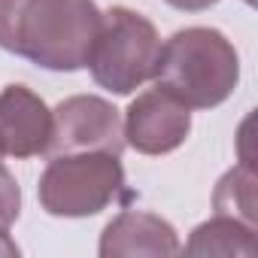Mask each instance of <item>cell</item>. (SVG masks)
<instances>
[{
    "label": "cell",
    "instance_id": "11",
    "mask_svg": "<svg viewBox=\"0 0 258 258\" xmlns=\"http://www.w3.org/2000/svg\"><path fill=\"white\" fill-rule=\"evenodd\" d=\"M22 210V188L16 176L0 164V231H10V225L19 219Z\"/></svg>",
    "mask_w": 258,
    "mask_h": 258
},
{
    "label": "cell",
    "instance_id": "1",
    "mask_svg": "<svg viewBox=\"0 0 258 258\" xmlns=\"http://www.w3.org/2000/svg\"><path fill=\"white\" fill-rule=\"evenodd\" d=\"M100 22L94 0H0V49L73 73L88 67Z\"/></svg>",
    "mask_w": 258,
    "mask_h": 258
},
{
    "label": "cell",
    "instance_id": "2",
    "mask_svg": "<svg viewBox=\"0 0 258 258\" xmlns=\"http://www.w3.org/2000/svg\"><path fill=\"white\" fill-rule=\"evenodd\" d=\"M152 79L188 109H213L234 94L240 58L225 34L213 28H185L161 43Z\"/></svg>",
    "mask_w": 258,
    "mask_h": 258
},
{
    "label": "cell",
    "instance_id": "12",
    "mask_svg": "<svg viewBox=\"0 0 258 258\" xmlns=\"http://www.w3.org/2000/svg\"><path fill=\"white\" fill-rule=\"evenodd\" d=\"M173 10H182V13H201V10H210L216 7L219 0H167Z\"/></svg>",
    "mask_w": 258,
    "mask_h": 258
},
{
    "label": "cell",
    "instance_id": "3",
    "mask_svg": "<svg viewBox=\"0 0 258 258\" xmlns=\"http://www.w3.org/2000/svg\"><path fill=\"white\" fill-rule=\"evenodd\" d=\"M158 55L161 40L155 25L134 10L112 7L103 13L88 67L100 88L112 94H131L152 79Z\"/></svg>",
    "mask_w": 258,
    "mask_h": 258
},
{
    "label": "cell",
    "instance_id": "13",
    "mask_svg": "<svg viewBox=\"0 0 258 258\" xmlns=\"http://www.w3.org/2000/svg\"><path fill=\"white\" fill-rule=\"evenodd\" d=\"M0 255H19V246L10 240L7 231H0Z\"/></svg>",
    "mask_w": 258,
    "mask_h": 258
},
{
    "label": "cell",
    "instance_id": "8",
    "mask_svg": "<svg viewBox=\"0 0 258 258\" xmlns=\"http://www.w3.org/2000/svg\"><path fill=\"white\" fill-rule=\"evenodd\" d=\"M179 237L173 225L155 213L124 210L118 213L100 234V255L103 258H127V255H179Z\"/></svg>",
    "mask_w": 258,
    "mask_h": 258
},
{
    "label": "cell",
    "instance_id": "6",
    "mask_svg": "<svg viewBox=\"0 0 258 258\" xmlns=\"http://www.w3.org/2000/svg\"><path fill=\"white\" fill-rule=\"evenodd\" d=\"M121 127L124 143L140 155H167L185 143L191 131V112L185 103L155 85L152 91H143L137 100H131Z\"/></svg>",
    "mask_w": 258,
    "mask_h": 258
},
{
    "label": "cell",
    "instance_id": "5",
    "mask_svg": "<svg viewBox=\"0 0 258 258\" xmlns=\"http://www.w3.org/2000/svg\"><path fill=\"white\" fill-rule=\"evenodd\" d=\"M124 127L118 109L94 94H76L55 106L52 137L46 155H73V152H109L121 155Z\"/></svg>",
    "mask_w": 258,
    "mask_h": 258
},
{
    "label": "cell",
    "instance_id": "14",
    "mask_svg": "<svg viewBox=\"0 0 258 258\" xmlns=\"http://www.w3.org/2000/svg\"><path fill=\"white\" fill-rule=\"evenodd\" d=\"M246 4H255V0H246Z\"/></svg>",
    "mask_w": 258,
    "mask_h": 258
},
{
    "label": "cell",
    "instance_id": "15",
    "mask_svg": "<svg viewBox=\"0 0 258 258\" xmlns=\"http://www.w3.org/2000/svg\"><path fill=\"white\" fill-rule=\"evenodd\" d=\"M0 158H4V155H0Z\"/></svg>",
    "mask_w": 258,
    "mask_h": 258
},
{
    "label": "cell",
    "instance_id": "4",
    "mask_svg": "<svg viewBox=\"0 0 258 258\" xmlns=\"http://www.w3.org/2000/svg\"><path fill=\"white\" fill-rule=\"evenodd\" d=\"M124 185L118 155L73 152L49 158L40 176V204L49 216L82 219L106 210Z\"/></svg>",
    "mask_w": 258,
    "mask_h": 258
},
{
    "label": "cell",
    "instance_id": "7",
    "mask_svg": "<svg viewBox=\"0 0 258 258\" xmlns=\"http://www.w3.org/2000/svg\"><path fill=\"white\" fill-rule=\"evenodd\" d=\"M52 137V109L28 85L0 91V155L34 158L46 155Z\"/></svg>",
    "mask_w": 258,
    "mask_h": 258
},
{
    "label": "cell",
    "instance_id": "10",
    "mask_svg": "<svg viewBox=\"0 0 258 258\" xmlns=\"http://www.w3.org/2000/svg\"><path fill=\"white\" fill-rule=\"evenodd\" d=\"M213 204H216L219 216H234L246 225H255V176H252V167L243 164V167L228 170L216 185Z\"/></svg>",
    "mask_w": 258,
    "mask_h": 258
},
{
    "label": "cell",
    "instance_id": "9",
    "mask_svg": "<svg viewBox=\"0 0 258 258\" xmlns=\"http://www.w3.org/2000/svg\"><path fill=\"white\" fill-rule=\"evenodd\" d=\"M258 252L255 225H246L234 216H219L198 225L191 240L185 243V255H246Z\"/></svg>",
    "mask_w": 258,
    "mask_h": 258
}]
</instances>
